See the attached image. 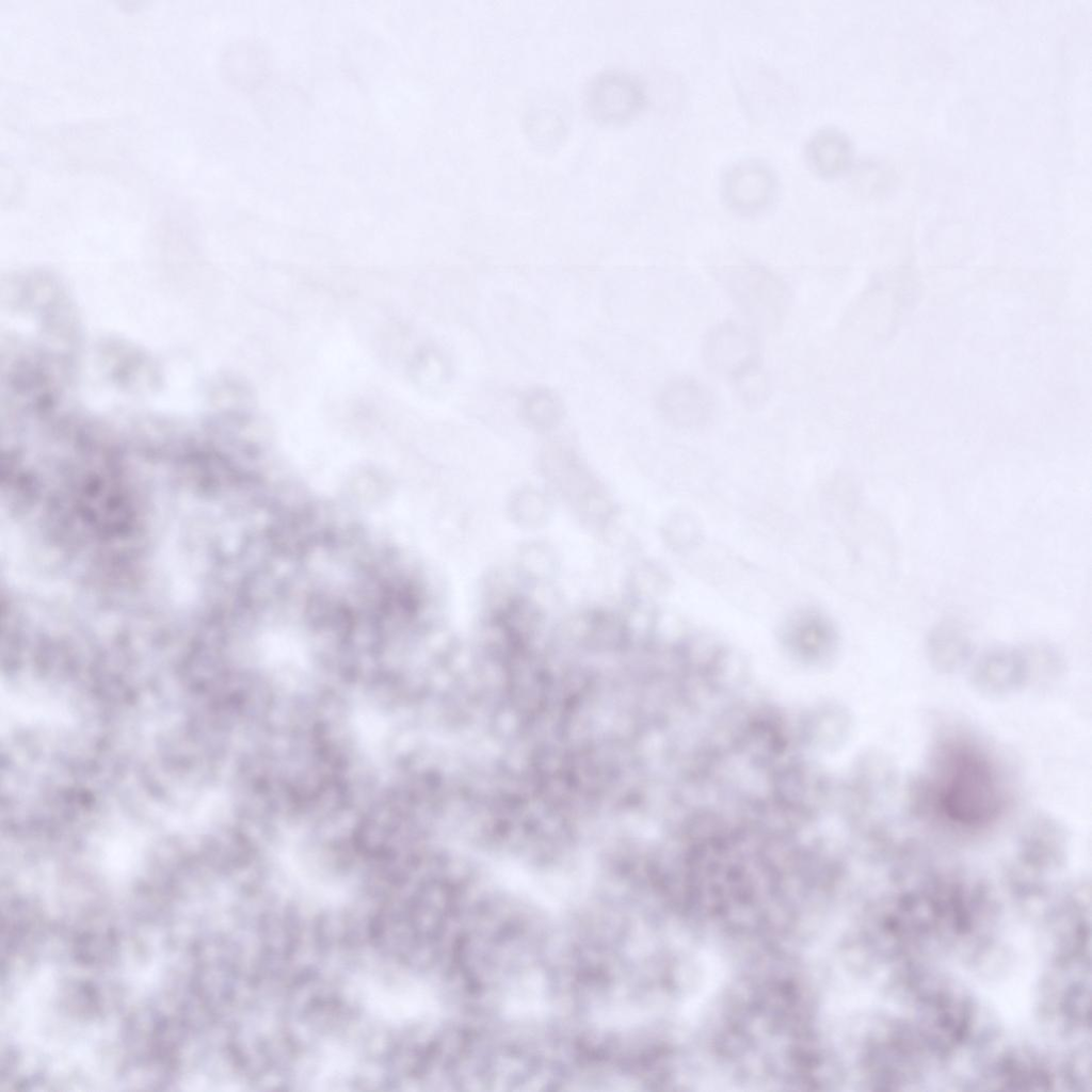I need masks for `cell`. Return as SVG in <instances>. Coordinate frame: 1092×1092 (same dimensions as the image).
Wrapping results in <instances>:
<instances>
[{
  "instance_id": "3",
  "label": "cell",
  "mask_w": 1092,
  "mask_h": 1092,
  "mask_svg": "<svg viewBox=\"0 0 1092 1092\" xmlns=\"http://www.w3.org/2000/svg\"><path fill=\"white\" fill-rule=\"evenodd\" d=\"M760 341L755 328L734 320L711 327L702 343L703 362L713 374L730 384L762 367Z\"/></svg>"
},
{
  "instance_id": "1",
  "label": "cell",
  "mask_w": 1092,
  "mask_h": 1092,
  "mask_svg": "<svg viewBox=\"0 0 1092 1092\" xmlns=\"http://www.w3.org/2000/svg\"><path fill=\"white\" fill-rule=\"evenodd\" d=\"M721 282L739 310L761 330L773 331L784 320L790 301L787 284L756 263L729 267Z\"/></svg>"
},
{
  "instance_id": "7",
  "label": "cell",
  "mask_w": 1092,
  "mask_h": 1092,
  "mask_svg": "<svg viewBox=\"0 0 1092 1092\" xmlns=\"http://www.w3.org/2000/svg\"><path fill=\"white\" fill-rule=\"evenodd\" d=\"M1069 840L1066 826L1056 816L1038 812L1022 825L1019 845L1023 853L1034 860H1059Z\"/></svg>"
},
{
  "instance_id": "10",
  "label": "cell",
  "mask_w": 1092,
  "mask_h": 1092,
  "mask_svg": "<svg viewBox=\"0 0 1092 1092\" xmlns=\"http://www.w3.org/2000/svg\"><path fill=\"white\" fill-rule=\"evenodd\" d=\"M736 395L750 408H756L769 397V381L762 367H759L732 384Z\"/></svg>"
},
{
  "instance_id": "6",
  "label": "cell",
  "mask_w": 1092,
  "mask_h": 1092,
  "mask_svg": "<svg viewBox=\"0 0 1092 1092\" xmlns=\"http://www.w3.org/2000/svg\"><path fill=\"white\" fill-rule=\"evenodd\" d=\"M926 657L937 673H958L970 661L974 647L966 630L958 623L946 621L936 624L928 632L925 643Z\"/></svg>"
},
{
  "instance_id": "8",
  "label": "cell",
  "mask_w": 1092,
  "mask_h": 1092,
  "mask_svg": "<svg viewBox=\"0 0 1092 1092\" xmlns=\"http://www.w3.org/2000/svg\"><path fill=\"white\" fill-rule=\"evenodd\" d=\"M519 414L525 422L536 430L556 427L563 417L564 405L552 389L536 386L525 391L519 400Z\"/></svg>"
},
{
  "instance_id": "4",
  "label": "cell",
  "mask_w": 1092,
  "mask_h": 1092,
  "mask_svg": "<svg viewBox=\"0 0 1092 1092\" xmlns=\"http://www.w3.org/2000/svg\"><path fill=\"white\" fill-rule=\"evenodd\" d=\"M655 404L667 422L684 429L706 425L717 410L710 388L689 375L674 376L664 382L657 392Z\"/></svg>"
},
{
  "instance_id": "5",
  "label": "cell",
  "mask_w": 1092,
  "mask_h": 1092,
  "mask_svg": "<svg viewBox=\"0 0 1092 1092\" xmlns=\"http://www.w3.org/2000/svg\"><path fill=\"white\" fill-rule=\"evenodd\" d=\"M969 680L979 695L990 700L1005 698L1028 687L1023 646L986 651L973 663Z\"/></svg>"
},
{
  "instance_id": "9",
  "label": "cell",
  "mask_w": 1092,
  "mask_h": 1092,
  "mask_svg": "<svg viewBox=\"0 0 1092 1092\" xmlns=\"http://www.w3.org/2000/svg\"><path fill=\"white\" fill-rule=\"evenodd\" d=\"M1027 670L1028 686L1033 682L1051 681L1063 670V658L1059 651L1048 643H1031L1023 646Z\"/></svg>"
},
{
  "instance_id": "2",
  "label": "cell",
  "mask_w": 1092,
  "mask_h": 1092,
  "mask_svg": "<svg viewBox=\"0 0 1092 1092\" xmlns=\"http://www.w3.org/2000/svg\"><path fill=\"white\" fill-rule=\"evenodd\" d=\"M941 803L956 821L975 824L997 813L999 794L989 768L978 759L963 756L941 793Z\"/></svg>"
}]
</instances>
